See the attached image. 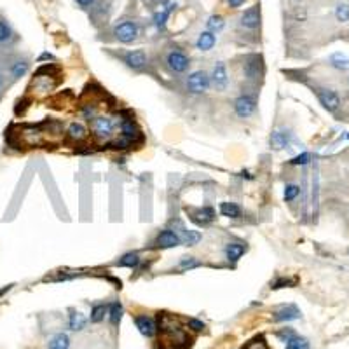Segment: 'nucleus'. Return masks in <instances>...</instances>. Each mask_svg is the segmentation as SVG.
Returning <instances> with one entry per match:
<instances>
[{
  "label": "nucleus",
  "mask_w": 349,
  "mask_h": 349,
  "mask_svg": "<svg viewBox=\"0 0 349 349\" xmlns=\"http://www.w3.org/2000/svg\"><path fill=\"white\" fill-rule=\"evenodd\" d=\"M211 87V80H209V75L204 70H197V72H192L189 77H187V91L192 94H204L209 91Z\"/></svg>",
  "instance_id": "nucleus-1"
},
{
  "label": "nucleus",
  "mask_w": 349,
  "mask_h": 349,
  "mask_svg": "<svg viewBox=\"0 0 349 349\" xmlns=\"http://www.w3.org/2000/svg\"><path fill=\"white\" fill-rule=\"evenodd\" d=\"M93 133L94 137L101 142H106L113 137V131H115V121L113 117H108V115H98L93 119Z\"/></svg>",
  "instance_id": "nucleus-2"
},
{
  "label": "nucleus",
  "mask_w": 349,
  "mask_h": 349,
  "mask_svg": "<svg viewBox=\"0 0 349 349\" xmlns=\"http://www.w3.org/2000/svg\"><path fill=\"white\" fill-rule=\"evenodd\" d=\"M316 96H318L319 103L323 105V108L328 110V112H337L342 105V100H340L339 93L330 87H316L314 89Z\"/></svg>",
  "instance_id": "nucleus-3"
},
{
  "label": "nucleus",
  "mask_w": 349,
  "mask_h": 349,
  "mask_svg": "<svg viewBox=\"0 0 349 349\" xmlns=\"http://www.w3.org/2000/svg\"><path fill=\"white\" fill-rule=\"evenodd\" d=\"M166 67L173 73H183L190 67V58L183 51L175 49L166 54Z\"/></svg>",
  "instance_id": "nucleus-4"
},
{
  "label": "nucleus",
  "mask_w": 349,
  "mask_h": 349,
  "mask_svg": "<svg viewBox=\"0 0 349 349\" xmlns=\"http://www.w3.org/2000/svg\"><path fill=\"white\" fill-rule=\"evenodd\" d=\"M209 80H211V87L218 93H223L229 87V73H227V67L225 63L218 61V63L213 67L211 75H209Z\"/></svg>",
  "instance_id": "nucleus-5"
},
{
  "label": "nucleus",
  "mask_w": 349,
  "mask_h": 349,
  "mask_svg": "<svg viewBox=\"0 0 349 349\" xmlns=\"http://www.w3.org/2000/svg\"><path fill=\"white\" fill-rule=\"evenodd\" d=\"M257 110V101L250 94H241L234 100V113H236L240 119H248L255 113Z\"/></svg>",
  "instance_id": "nucleus-6"
},
{
  "label": "nucleus",
  "mask_w": 349,
  "mask_h": 349,
  "mask_svg": "<svg viewBox=\"0 0 349 349\" xmlns=\"http://www.w3.org/2000/svg\"><path fill=\"white\" fill-rule=\"evenodd\" d=\"M262 58L257 56V54H252V56H246L245 58V63H243V75L246 80H259L262 77Z\"/></svg>",
  "instance_id": "nucleus-7"
},
{
  "label": "nucleus",
  "mask_w": 349,
  "mask_h": 349,
  "mask_svg": "<svg viewBox=\"0 0 349 349\" xmlns=\"http://www.w3.org/2000/svg\"><path fill=\"white\" fill-rule=\"evenodd\" d=\"M113 34H115V39L119 40V42L130 44L137 39L138 27L135 21H123V23H119L115 27V32H113Z\"/></svg>",
  "instance_id": "nucleus-8"
},
{
  "label": "nucleus",
  "mask_w": 349,
  "mask_h": 349,
  "mask_svg": "<svg viewBox=\"0 0 349 349\" xmlns=\"http://www.w3.org/2000/svg\"><path fill=\"white\" fill-rule=\"evenodd\" d=\"M178 245H182V240H180L178 234L173 229H164L156 236L152 248H175Z\"/></svg>",
  "instance_id": "nucleus-9"
},
{
  "label": "nucleus",
  "mask_w": 349,
  "mask_h": 349,
  "mask_svg": "<svg viewBox=\"0 0 349 349\" xmlns=\"http://www.w3.org/2000/svg\"><path fill=\"white\" fill-rule=\"evenodd\" d=\"M171 225H173V230L180 236V240H182V245L194 246L201 241V234L197 232V230H189L180 220H173Z\"/></svg>",
  "instance_id": "nucleus-10"
},
{
  "label": "nucleus",
  "mask_w": 349,
  "mask_h": 349,
  "mask_svg": "<svg viewBox=\"0 0 349 349\" xmlns=\"http://www.w3.org/2000/svg\"><path fill=\"white\" fill-rule=\"evenodd\" d=\"M241 27L243 28H248V30H255L257 27L260 25V7L259 4H255L253 7L246 9L243 14H241V20H240Z\"/></svg>",
  "instance_id": "nucleus-11"
},
{
  "label": "nucleus",
  "mask_w": 349,
  "mask_h": 349,
  "mask_svg": "<svg viewBox=\"0 0 349 349\" xmlns=\"http://www.w3.org/2000/svg\"><path fill=\"white\" fill-rule=\"evenodd\" d=\"M274 316V321H293V319H299L300 318V311L297 306L293 304H288V306H281L278 307L276 311L273 313Z\"/></svg>",
  "instance_id": "nucleus-12"
},
{
  "label": "nucleus",
  "mask_w": 349,
  "mask_h": 349,
  "mask_svg": "<svg viewBox=\"0 0 349 349\" xmlns=\"http://www.w3.org/2000/svg\"><path fill=\"white\" fill-rule=\"evenodd\" d=\"M216 213L213 208L209 206H204V208H199V209H194L190 211V218L197 223V225H206V223H211L215 220Z\"/></svg>",
  "instance_id": "nucleus-13"
},
{
  "label": "nucleus",
  "mask_w": 349,
  "mask_h": 349,
  "mask_svg": "<svg viewBox=\"0 0 349 349\" xmlns=\"http://www.w3.org/2000/svg\"><path fill=\"white\" fill-rule=\"evenodd\" d=\"M124 63L128 65L130 68L133 70H140L147 65V56L142 49H137V51H130V53L124 54Z\"/></svg>",
  "instance_id": "nucleus-14"
},
{
  "label": "nucleus",
  "mask_w": 349,
  "mask_h": 349,
  "mask_svg": "<svg viewBox=\"0 0 349 349\" xmlns=\"http://www.w3.org/2000/svg\"><path fill=\"white\" fill-rule=\"evenodd\" d=\"M135 325H137V328L140 330V333L145 337H152L154 333H156V323H154V319L150 318V316H137L135 318Z\"/></svg>",
  "instance_id": "nucleus-15"
},
{
  "label": "nucleus",
  "mask_w": 349,
  "mask_h": 349,
  "mask_svg": "<svg viewBox=\"0 0 349 349\" xmlns=\"http://www.w3.org/2000/svg\"><path fill=\"white\" fill-rule=\"evenodd\" d=\"M293 140V135L290 133V131H285V130H278L273 133V137H271V145H273V149H286V147L292 143Z\"/></svg>",
  "instance_id": "nucleus-16"
},
{
  "label": "nucleus",
  "mask_w": 349,
  "mask_h": 349,
  "mask_svg": "<svg viewBox=\"0 0 349 349\" xmlns=\"http://www.w3.org/2000/svg\"><path fill=\"white\" fill-rule=\"evenodd\" d=\"M67 133H68V137L72 140H75V142H82V140H86L89 137V131H87V128L84 126L82 123H72L68 126Z\"/></svg>",
  "instance_id": "nucleus-17"
},
{
  "label": "nucleus",
  "mask_w": 349,
  "mask_h": 349,
  "mask_svg": "<svg viewBox=\"0 0 349 349\" xmlns=\"http://www.w3.org/2000/svg\"><path fill=\"white\" fill-rule=\"evenodd\" d=\"M121 133H123V138H126L128 142H133V138L140 133L137 124H135L133 119H123L121 121Z\"/></svg>",
  "instance_id": "nucleus-18"
},
{
  "label": "nucleus",
  "mask_w": 349,
  "mask_h": 349,
  "mask_svg": "<svg viewBox=\"0 0 349 349\" xmlns=\"http://www.w3.org/2000/svg\"><path fill=\"white\" fill-rule=\"evenodd\" d=\"M246 252V245L245 243H229L225 246V255L229 260H232V262H236V260L241 259V255Z\"/></svg>",
  "instance_id": "nucleus-19"
},
{
  "label": "nucleus",
  "mask_w": 349,
  "mask_h": 349,
  "mask_svg": "<svg viewBox=\"0 0 349 349\" xmlns=\"http://www.w3.org/2000/svg\"><path fill=\"white\" fill-rule=\"evenodd\" d=\"M215 42H216V37L213 32H203V34L199 35V39H197L196 46L199 51H209V49H213Z\"/></svg>",
  "instance_id": "nucleus-20"
},
{
  "label": "nucleus",
  "mask_w": 349,
  "mask_h": 349,
  "mask_svg": "<svg viewBox=\"0 0 349 349\" xmlns=\"http://www.w3.org/2000/svg\"><path fill=\"white\" fill-rule=\"evenodd\" d=\"M87 325V319L86 316H84L82 313H72L70 314V319H68V326L70 330H73V332H80V330H84Z\"/></svg>",
  "instance_id": "nucleus-21"
},
{
  "label": "nucleus",
  "mask_w": 349,
  "mask_h": 349,
  "mask_svg": "<svg viewBox=\"0 0 349 349\" xmlns=\"http://www.w3.org/2000/svg\"><path fill=\"white\" fill-rule=\"evenodd\" d=\"M220 213L227 218H240L241 208L236 203H222L220 204Z\"/></svg>",
  "instance_id": "nucleus-22"
},
{
  "label": "nucleus",
  "mask_w": 349,
  "mask_h": 349,
  "mask_svg": "<svg viewBox=\"0 0 349 349\" xmlns=\"http://www.w3.org/2000/svg\"><path fill=\"white\" fill-rule=\"evenodd\" d=\"M170 13H171L170 7L163 4V6H161V9L154 14V23H156L157 28H161V30H163V28L166 27V20H168V16H170Z\"/></svg>",
  "instance_id": "nucleus-23"
},
{
  "label": "nucleus",
  "mask_w": 349,
  "mask_h": 349,
  "mask_svg": "<svg viewBox=\"0 0 349 349\" xmlns=\"http://www.w3.org/2000/svg\"><path fill=\"white\" fill-rule=\"evenodd\" d=\"M330 65L337 70H347L349 68V58L342 53H335L330 58Z\"/></svg>",
  "instance_id": "nucleus-24"
},
{
  "label": "nucleus",
  "mask_w": 349,
  "mask_h": 349,
  "mask_svg": "<svg viewBox=\"0 0 349 349\" xmlns=\"http://www.w3.org/2000/svg\"><path fill=\"white\" fill-rule=\"evenodd\" d=\"M70 347V339L65 333H58L49 340V349H68Z\"/></svg>",
  "instance_id": "nucleus-25"
},
{
  "label": "nucleus",
  "mask_w": 349,
  "mask_h": 349,
  "mask_svg": "<svg viewBox=\"0 0 349 349\" xmlns=\"http://www.w3.org/2000/svg\"><path fill=\"white\" fill-rule=\"evenodd\" d=\"M138 264H140L138 253L130 252V253H124V255L121 257L119 262H117V266H123V267H137Z\"/></svg>",
  "instance_id": "nucleus-26"
},
{
  "label": "nucleus",
  "mask_w": 349,
  "mask_h": 349,
  "mask_svg": "<svg viewBox=\"0 0 349 349\" xmlns=\"http://www.w3.org/2000/svg\"><path fill=\"white\" fill-rule=\"evenodd\" d=\"M208 28H209V32H220L222 30L223 27H225V21H223V18L220 16V14H213V16H209L208 18Z\"/></svg>",
  "instance_id": "nucleus-27"
},
{
  "label": "nucleus",
  "mask_w": 349,
  "mask_h": 349,
  "mask_svg": "<svg viewBox=\"0 0 349 349\" xmlns=\"http://www.w3.org/2000/svg\"><path fill=\"white\" fill-rule=\"evenodd\" d=\"M286 349H311V346H309V340L307 339L295 335L286 342Z\"/></svg>",
  "instance_id": "nucleus-28"
},
{
  "label": "nucleus",
  "mask_w": 349,
  "mask_h": 349,
  "mask_svg": "<svg viewBox=\"0 0 349 349\" xmlns=\"http://www.w3.org/2000/svg\"><path fill=\"white\" fill-rule=\"evenodd\" d=\"M108 316L112 325H117L121 321V316H123V306H121V302H112V306L108 309Z\"/></svg>",
  "instance_id": "nucleus-29"
},
{
  "label": "nucleus",
  "mask_w": 349,
  "mask_h": 349,
  "mask_svg": "<svg viewBox=\"0 0 349 349\" xmlns=\"http://www.w3.org/2000/svg\"><path fill=\"white\" fill-rule=\"evenodd\" d=\"M106 313H108V309H106V306H103V304H100V306H94L93 311H91V321H93V323L103 321Z\"/></svg>",
  "instance_id": "nucleus-30"
},
{
  "label": "nucleus",
  "mask_w": 349,
  "mask_h": 349,
  "mask_svg": "<svg viewBox=\"0 0 349 349\" xmlns=\"http://www.w3.org/2000/svg\"><path fill=\"white\" fill-rule=\"evenodd\" d=\"M299 194H300V187L295 185V183H288V185L285 187V194H283V197H285L286 203H290V201L297 199Z\"/></svg>",
  "instance_id": "nucleus-31"
},
{
  "label": "nucleus",
  "mask_w": 349,
  "mask_h": 349,
  "mask_svg": "<svg viewBox=\"0 0 349 349\" xmlns=\"http://www.w3.org/2000/svg\"><path fill=\"white\" fill-rule=\"evenodd\" d=\"M27 70H28V63H27V61L18 60V61H14L13 67H11V73H13V75L18 79V77H23L25 73H27Z\"/></svg>",
  "instance_id": "nucleus-32"
},
{
  "label": "nucleus",
  "mask_w": 349,
  "mask_h": 349,
  "mask_svg": "<svg viewBox=\"0 0 349 349\" xmlns=\"http://www.w3.org/2000/svg\"><path fill=\"white\" fill-rule=\"evenodd\" d=\"M335 18H337V21H340V23L349 21V6L347 4H339V6L335 7Z\"/></svg>",
  "instance_id": "nucleus-33"
},
{
  "label": "nucleus",
  "mask_w": 349,
  "mask_h": 349,
  "mask_svg": "<svg viewBox=\"0 0 349 349\" xmlns=\"http://www.w3.org/2000/svg\"><path fill=\"white\" fill-rule=\"evenodd\" d=\"M290 163H292L293 166H306V164L311 163V154L309 152H302V154H299L297 157H293Z\"/></svg>",
  "instance_id": "nucleus-34"
},
{
  "label": "nucleus",
  "mask_w": 349,
  "mask_h": 349,
  "mask_svg": "<svg viewBox=\"0 0 349 349\" xmlns=\"http://www.w3.org/2000/svg\"><path fill=\"white\" fill-rule=\"evenodd\" d=\"M199 266V260H196L194 257H183L180 260V269H194Z\"/></svg>",
  "instance_id": "nucleus-35"
},
{
  "label": "nucleus",
  "mask_w": 349,
  "mask_h": 349,
  "mask_svg": "<svg viewBox=\"0 0 349 349\" xmlns=\"http://www.w3.org/2000/svg\"><path fill=\"white\" fill-rule=\"evenodd\" d=\"M11 37H13V32H11L9 25L4 23V21H0V44L7 42Z\"/></svg>",
  "instance_id": "nucleus-36"
},
{
  "label": "nucleus",
  "mask_w": 349,
  "mask_h": 349,
  "mask_svg": "<svg viewBox=\"0 0 349 349\" xmlns=\"http://www.w3.org/2000/svg\"><path fill=\"white\" fill-rule=\"evenodd\" d=\"M243 349H269V347L264 342V339H255V340H252V342L246 344Z\"/></svg>",
  "instance_id": "nucleus-37"
},
{
  "label": "nucleus",
  "mask_w": 349,
  "mask_h": 349,
  "mask_svg": "<svg viewBox=\"0 0 349 349\" xmlns=\"http://www.w3.org/2000/svg\"><path fill=\"white\" fill-rule=\"evenodd\" d=\"M278 337L283 340V342H288V340L292 339V337H295V332H293V330H290V328H285L283 332L278 333Z\"/></svg>",
  "instance_id": "nucleus-38"
},
{
  "label": "nucleus",
  "mask_w": 349,
  "mask_h": 349,
  "mask_svg": "<svg viewBox=\"0 0 349 349\" xmlns=\"http://www.w3.org/2000/svg\"><path fill=\"white\" fill-rule=\"evenodd\" d=\"M189 326L192 330H196V332H201V330H204V323L199 321V319H189Z\"/></svg>",
  "instance_id": "nucleus-39"
},
{
  "label": "nucleus",
  "mask_w": 349,
  "mask_h": 349,
  "mask_svg": "<svg viewBox=\"0 0 349 349\" xmlns=\"http://www.w3.org/2000/svg\"><path fill=\"white\" fill-rule=\"evenodd\" d=\"M243 2H245V0H227V4H229L230 7H240Z\"/></svg>",
  "instance_id": "nucleus-40"
},
{
  "label": "nucleus",
  "mask_w": 349,
  "mask_h": 349,
  "mask_svg": "<svg viewBox=\"0 0 349 349\" xmlns=\"http://www.w3.org/2000/svg\"><path fill=\"white\" fill-rule=\"evenodd\" d=\"M94 0H77V4H80V6L82 7H87V6H91V4H93Z\"/></svg>",
  "instance_id": "nucleus-41"
},
{
  "label": "nucleus",
  "mask_w": 349,
  "mask_h": 349,
  "mask_svg": "<svg viewBox=\"0 0 349 349\" xmlns=\"http://www.w3.org/2000/svg\"><path fill=\"white\" fill-rule=\"evenodd\" d=\"M2 82H4V80H2V75H0V87H2Z\"/></svg>",
  "instance_id": "nucleus-42"
}]
</instances>
